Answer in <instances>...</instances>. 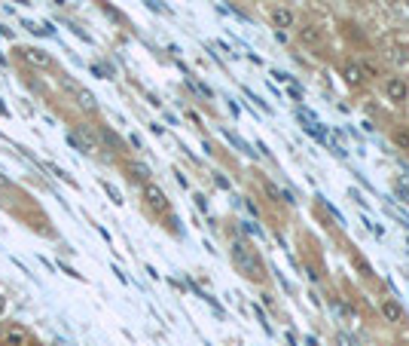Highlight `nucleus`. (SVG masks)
<instances>
[{"mask_svg":"<svg viewBox=\"0 0 409 346\" xmlns=\"http://www.w3.org/2000/svg\"><path fill=\"white\" fill-rule=\"evenodd\" d=\"M6 310V297H3V294H0V313H3Z\"/></svg>","mask_w":409,"mask_h":346,"instance_id":"393cba45","label":"nucleus"},{"mask_svg":"<svg viewBox=\"0 0 409 346\" xmlns=\"http://www.w3.org/2000/svg\"><path fill=\"white\" fill-rule=\"evenodd\" d=\"M104 190H107V193H110V200H113L116 205H122V193L113 187V184H107V181H104Z\"/></svg>","mask_w":409,"mask_h":346,"instance_id":"6ab92c4d","label":"nucleus"},{"mask_svg":"<svg viewBox=\"0 0 409 346\" xmlns=\"http://www.w3.org/2000/svg\"><path fill=\"white\" fill-rule=\"evenodd\" d=\"M296 40H300L302 46H321V43H324V28H318V25L296 28Z\"/></svg>","mask_w":409,"mask_h":346,"instance_id":"39448f33","label":"nucleus"},{"mask_svg":"<svg viewBox=\"0 0 409 346\" xmlns=\"http://www.w3.org/2000/svg\"><path fill=\"white\" fill-rule=\"evenodd\" d=\"M391 144L397 147V150L409 153V126H394L391 129Z\"/></svg>","mask_w":409,"mask_h":346,"instance_id":"f8f14e48","label":"nucleus"},{"mask_svg":"<svg viewBox=\"0 0 409 346\" xmlns=\"http://www.w3.org/2000/svg\"><path fill=\"white\" fill-rule=\"evenodd\" d=\"M98 141H101V144H107V150H113V153L125 150V141H122V138L116 135V132L110 129V126H101V129H98Z\"/></svg>","mask_w":409,"mask_h":346,"instance_id":"0eeeda50","label":"nucleus"},{"mask_svg":"<svg viewBox=\"0 0 409 346\" xmlns=\"http://www.w3.org/2000/svg\"><path fill=\"white\" fill-rule=\"evenodd\" d=\"M21 55H25L31 64H37V68H49V64H52V55L43 53L40 46H25V49H21Z\"/></svg>","mask_w":409,"mask_h":346,"instance_id":"9d476101","label":"nucleus"},{"mask_svg":"<svg viewBox=\"0 0 409 346\" xmlns=\"http://www.w3.org/2000/svg\"><path fill=\"white\" fill-rule=\"evenodd\" d=\"M68 144L73 147V150H80V153H92V150H89V147H86L83 141H80L77 135H73V132H68Z\"/></svg>","mask_w":409,"mask_h":346,"instance_id":"a211bd4d","label":"nucleus"},{"mask_svg":"<svg viewBox=\"0 0 409 346\" xmlns=\"http://www.w3.org/2000/svg\"><path fill=\"white\" fill-rule=\"evenodd\" d=\"M73 95H77V105L86 110V114H98V98H95L89 89H83V86H73Z\"/></svg>","mask_w":409,"mask_h":346,"instance_id":"1a4fd4ad","label":"nucleus"},{"mask_svg":"<svg viewBox=\"0 0 409 346\" xmlns=\"http://www.w3.org/2000/svg\"><path fill=\"white\" fill-rule=\"evenodd\" d=\"M71 132H73V135H77L86 147H89V150H95V147H98V135H95V132L89 129V126H73Z\"/></svg>","mask_w":409,"mask_h":346,"instance_id":"ddd939ff","label":"nucleus"},{"mask_svg":"<svg viewBox=\"0 0 409 346\" xmlns=\"http://www.w3.org/2000/svg\"><path fill=\"white\" fill-rule=\"evenodd\" d=\"M385 95L394 105H403V101H409V83L403 77H388L385 80Z\"/></svg>","mask_w":409,"mask_h":346,"instance_id":"f03ea898","label":"nucleus"},{"mask_svg":"<svg viewBox=\"0 0 409 346\" xmlns=\"http://www.w3.org/2000/svg\"><path fill=\"white\" fill-rule=\"evenodd\" d=\"M6 184H10V181H6V178H3V175H0V187H6Z\"/></svg>","mask_w":409,"mask_h":346,"instance_id":"a878e982","label":"nucleus"},{"mask_svg":"<svg viewBox=\"0 0 409 346\" xmlns=\"http://www.w3.org/2000/svg\"><path fill=\"white\" fill-rule=\"evenodd\" d=\"M352 261H354V267L361 270V276H363V279H373V276H376V270L367 263V257H361V254H352Z\"/></svg>","mask_w":409,"mask_h":346,"instance_id":"4468645a","label":"nucleus"},{"mask_svg":"<svg viewBox=\"0 0 409 346\" xmlns=\"http://www.w3.org/2000/svg\"><path fill=\"white\" fill-rule=\"evenodd\" d=\"M16 3H28V0H16Z\"/></svg>","mask_w":409,"mask_h":346,"instance_id":"bb28decb","label":"nucleus"},{"mask_svg":"<svg viewBox=\"0 0 409 346\" xmlns=\"http://www.w3.org/2000/svg\"><path fill=\"white\" fill-rule=\"evenodd\" d=\"M10 110H6V105H3V98H0V116H6Z\"/></svg>","mask_w":409,"mask_h":346,"instance_id":"b1692460","label":"nucleus"},{"mask_svg":"<svg viewBox=\"0 0 409 346\" xmlns=\"http://www.w3.org/2000/svg\"><path fill=\"white\" fill-rule=\"evenodd\" d=\"M101 10H104V12H107V16H110V19L122 21V16H120V12H116V10H113V6H110V3H104V0H101Z\"/></svg>","mask_w":409,"mask_h":346,"instance_id":"aec40b11","label":"nucleus"},{"mask_svg":"<svg viewBox=\"0 0 409 346\" xmlns=\"http://www.w3.org/2000/svg\"><path fill=\"white\" fill-rule=\"evenodd\" d=\"M361 71H363V77H379V64L376 62H370V58H363V62H361Z\"/></svg>","mask_w":409,"mask_h":346,"instance_id":"dca6fc26","label":"nucleus"},{"mask_svg":"<svg viewBox=\"0 0 409 346\" xmlns=\"http://www.w3.org/2000/svg\"><path fill=\"white\" fill-rule=\"evenodd\" d=\"M144 202L150 205L153 211H162V215L168 211V196H165V190L156 187L153 181H150V184H144Z\"/></svg>","mask_w":409,"mask_h":346,"instance_id":"7ed1b4c3","label":"nucleus"},{"mask_svg":"<svg viewBox=\"0 0 409 346\" xmlns=\"http://www.w3.org/2000/svg\"><path fill=\"white\" fill-rule=\"evenodd\" d=\"M125 168H129V178L138 181V184H150V178H153V172L147 163H129Z\"/></svg>","mask_w":409,"mask_h":346,"instance_id":"9b49d317","label":"nucleus"},{"mask_svg":"<svg viewBox=\"0 0 409 346\" xmlns=\"http://www.w3.org/2000/svg\"><path fill=\"white\" fill-rule=\"evenodd\" d=\"M229 257H233V267L239 270L244 279H254V282H263V279H266L263 261H260V254L244 239H233V242H229Z\"/></svg>","mask_w":409,"mask_h":346,"instance_id":"f257e3e1","label":"nucleus"},{"mask_svg":"<svg viewBox=\"0 0 409 346\" xmlns=\"http://www.w3.org/2000/svg\"><path fill=\"white\" fill-rule=\"evenodd\" d=\"M6 340H10V346H21V340H25V337H21V334H19V331H12V334H10V337H6Z\"/></svg>","mask_w":409,"mask_h":346,"instance_id":"412c9836","label":"nucleus"},{"mask_svg":"<svg viewBox=\"0 0 409 346\" xmlns=\"http://www.w3.org/2000/svg\"><path fill=\"white\" fill-rule=\"evenodd\" d=\"M192 200H196V205H199V209H202V211H208V200H205L202 193H196V196H192Z\"/></svg>","mask_w":409,"mask_h":346,"instance_id":"4be33fe9","label":"nucleus"},{"mask_svg":"<svg viewBox=\"0 0 409 346\" xmlns=\"http://www.w3.org/2000/svg\"><path fill=\"white\" fill-rule=\"evenodd\" d=\"M272 25L275 31H290V28H296V16L290 6H275L272 10Z\"/></svg>","mask_w":409,"mask_h":346,"instance_id":"423d86ee","label":"nucleus"},{"mask_svg":"<svg viewBox=\"0 0 409 346\" xmlns=\"http://www.w3.org/2000/svg\"><path fill=\"white\" fill-rule=\"evenodd\" d=\"M46 168H49V172H52V175H55V178H62L64 184H73V187H77V181H73V178H71V175H68V172H64V168H58L55 163H46Z\"/></svg>","mask_w":409,"mask_h":346,"instance_id":"2eb2a0df","label":"nucleus"},{"mask_svg":"<svg viewBox=\"0 0 409 346\" xmlns=\"http://www.w3.org/2000/svg\"><path fill=\"white\" fill-rule=\"evenodd\" d=\"M336 343H339V346H354V340H348V334H339Z\"/></svg>","mask_w":409,"mask_h":346,"instance_id":"5701e85b","label":"nucleus"},{"mask_svg":"<svg viewBox=\"0 0 409 346\" xmlns=\"http://www.w3.org/2000/svg\"><path fill=\"white\" fill-rule=\"evenodd\" d=\"M382 315H385V322H391V325H400V322H403V306H400L394 297H385L382 300Z\"/></svg>","mask_w":409,"mask_h":346,"instance_id":"6e6552de","label":"nucleus"},{"mask_svg":"<svg viewBox=\"0 0 409 346\" xmlns=\"http://www.w3.org/2000/svg\"><path fill=\"white\" fill-rule=\"evenodd\" d=\"M342 80H345L352 89H358V86L367 83V77H363V71H361V62H354V58H345V62H342Z\"/></svg>","mask_w":409,"mask_h":346,"instance_id":"20e7f679","label":"nucleus"},{"mask_svg":"<svg viewBox=\"0 0 409 346\" xmlns=\"http://www.w3.org/2000/svg\"><path fill=\"white\" fill-rule=\"evenodd\" d=\"M263 190H266V193H269V200H272V202L284 200V193H281V190H278V187H275V184H272V181H263Z\"/></svg>","mask_w":409,"mask_h":346,"instance_id":"f3484780","label":"nucleus"}]
</instances>
